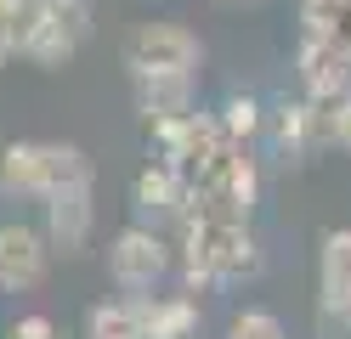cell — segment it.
<instances>
[{
	"instance_id": "2e32d148",
	"label": "cell",
	"mask_w": 351,
	"mask_h": 339,
	"mask_svg": "<svg viewBox=\"0 0 351 339\" xmlns=\"http://www.w3.org/2000/svg\"><path fill=\"white\" fill-rule=\"evenodd\" d=\"M255 130H261V108H255V97H232V102L221 108V136H227L232 147H244Z\"/></svg>"
},
{
	"instance_id": "52a82bcc",
	"label": "cell",
	"mask_w": 351,
	"mask_h": 339,
	"mask_svg": "<svg viewBox=\"0 0 351 339\" xmlns=\"http://www.w3.org/2000/svg\"><path fill=\"white\" fill-rule=\"evenodd\" d=\"M170 271V249L153 226H125V232L108 243V277H114L125 294L147 300V288H159Z\"/></svg>"
},
{
	"instance_id": "4fadbf2b",
	"label": "cell",
	"mask_w": 351,
	"mask_h": 339,
	"mask_svg": "<svg viewBox=\"0 0 351 339\" xmlns=\"http://www.w3.org/2000/svg\"><path fill=\"white\" fill-rule=\"evenodd\" d=\"M136 305V323H142V339H193L199 328V305L193 300H130Z\"/></svg>"
},
{
	"instance_id": "9a60e30c",
	"label": "cell",
	"mask_w": 351,
	"mask_h": 339,
	"mask_svg": "<svg viewBox=\"0 0 351 339\" xmlns=\"http://www.w3.org/2000/svg\"><path fill=\"white\" fill-rule=\"evenodd\" d=\"M91 339H142V323H136V305H97L91 323H85Z\"/></svg>"
},
{
	"instance_id": "277c9868",
	"label": "cell",
	"mask_w": 351,
	"mask_h": 339,
	"mask_svg": "<svg viewBox=\"0 0 351 339\" xmlns=\"http://www.w3.org/2000/svg\"><path fill=\"white\" fill-rule=\"evenodd\" d=\"M85 40H91V0H34L23 12L17 57H29L34 68H62Z\"/></svg>"
},
{
	"instance_id": "7a4b0ae2",
	"label": "cell",
	"mask_w": 351,
	"mask_h": 339,
	"mask_svg": "<svg viewBox=\"0 0 351 339\" xmlns=\"http://www.w3.org/2000/svg\"><path fill=\"white\" fill-rule=\"evenodd\" d=\"M261 271V249L244 221H193L187 226V283H244Z\"/></svg>"
},
{
	"instance_id": "3957f363",
	"label": "cell",
	"mask_w": 351,
	"mask_h": 339,
	"mask_svg": "<svg viewBox=\"0 0 351 339\" xmlns=\"http://www.w3.org/2000/svg\"><path fill=\"white\" fill-rule=\"evenodd\" d=\"M199 62H204V40L187 23L153 17V23H136L125 34L130 79H199Z\"/></svg>"
},
{
	"instance_id": "7402d4cb",
	"label": "cell",
	"mask_w": 351,
	"mask_h": 339,
	"mask_svg": "<svg viewBox=\"0 0 351 339\" xmlns=\"http://www.w3.org/2000/svg\"><path fill=\"white\" fill-rule=\"evenodd\" d=\"M6 57H17V23L0 17V62H6Z\"/></svg>"
},
{
	"instance_id": "9c48e42d",
	"label": "cell",
	"mask_w": 351,
	"mask_h": 339,
	"mask_svg": "<svg viewBox=\"0 0 351 339\" xmlns=\"http://www.w3.org/2000/svg\"><path fill=\"white\" fill-rule=\"evenodd\" d=\"M46 255H51L46 232H34V226H23V221H6L0 226V288L6 294L34 288L40 277H46Z\"/></svg>"
},
{
	"instance_id": "ffe728a7",
	"label": "cell",
	"mask_w": 351,
	"mask_h": 339,
	"mask_svg": "<svg viewBox=\"0 0 351 339\" xmlns=\"http://www.w3.org/2000/svg\"><path fill=\"white\" fill-rule=\"evenodd\" d=\"M6 339H57V328H51V316H23V323H12Z\"/></svg>"
},
{
	"instance_id": "d6986e66",
	"label": "cell",
	"mask_w": 351,
	"mask_h": 339,
	"mask_svg": "<svg viewBox=\"0 0 351 339\" xmlns=\"http://www.w3.org/2000/svg\"><path fill=\"white\" fill-rule=\"evenodd\" d=\"M335 17H340V0H306V23L323 34H335Z\"/></svg>"
},
{
	"instance_id": "5b68a950",
	"label": "cell",
	"mask_w": 351,
	"mask_h": 339,
	"mask_svg": "<svg viewBox=\"0 0 351 339\" xmlns=\"http://www.w3.org/2000/svg\"><path fill=\"white\" fill-rule=\"evenodd\" d=\"M187 187H193V203H199L204 221H250L255 198H261V175H255V158L227 142L204 170L187 175Z\"/></svg>"
},
{
	"instance_id": "8992f818",
	"label": "cell",
	"mask_w": 351,
	"mask_h": 339,
	"mask_svg": "<svg viewBox=\"0 0 351 339\" xmlns=\"http://www.w3.org/2000/svg\"><path fill=\"white\" fill-rule=\"evenodd\" d=\"M317 339H346L351 334V226L323 232L317 249Z\"/></svg>"
},
{
	"instance_id": "30bf717a",
	"label": "cell",
	"mask_w": 351,
	"mask_h": 339,
	"mask_svg": "<svg viewBox=\"0 0 351 339\" xmlns=\"http://www.w3.org/2000/svg\"><path fill=\"white\" fill-rule=\"evenodd\" d=\"M328 142V113L323 102H283L278 119H272V147L283 153V164H306L317 147Z\"/></svg>"
},
{
	"instance_id": "8fae6325",
	"label": "cell",
	"mask_w": 351,
	"mask_h": 339,
	"mask_svg": "<svg viewBox=\"0 0 351 339\" xmlns=\"http://www.w3.org/2000/svg\"><path fill=\"white\" fill-rule=\"evenodd\" d=\"M130 203H136V215L153 221V232H159V221H176L193 203V187H187V175L182 170H170V164H147L136 175V187H130Z\"/></svg>"
},
{
	"instance_id": "ac0fdd59",
	"label": "cell",
	"mask_w": 351,
	"mask_h": 339,
	"mask_svg": "<svg viewBox=\"0 0 351 339\" xmlns=\"http://www.w3.org/2000/svg\"><path fill=\"white\" fill-rule=\"evenodd\" d=\"M323 113H328V142H335L340 153H351V97L323 102Z\"/></svg>"
},
{
	"instance_id": "44dd1931",
	"label": "cell",
	"mask_w": 351,
	"mask_h": 339,
	"mask_svg": "<svg viewBox=\"0 0 351 339\" xmlns=\"http://www.w3.org/2000/svg\"><path fill=\"white\" fill-rule=\"evenodd\" d=\"M34 6V0H0V17L6 23H17V34H23V12Z\"/></svg>"
},
{
	"instance_id": "ba28073f",
	"label": "cell",
	"mask_w": 351,
	"mask_h": 339,
	"mask_svg": "<svg viewBox=\"0 0 351 339\" xmlns=\"http://www.w3.org/2000/svg\"><path fill=\"white\" fill-rule=\"evenodd\" d=\"M300 85L312 90V102L351 97V45L340 34L306 29V40H300Z\"/></svg>"
},
{
	"instance_id": "6da1fadb",
	"label": "cell",
	"mask_w": 351,
	"mask_h": 339,
	"mask_svg": "<svg viewBox=\"0 0 351 339\" xmlns=\"http://www.w3.org/2000/svg\"><path fill=\"white\" fill-rule=\"evenodd\" d=\"M91 181V158L74 142H12L0 153V192L6 198H57Z\"/></svg>"
},
{
	"instance_id": "603a6c76",
	"label": "cell",
	"mask_w": 351,
	"mask_h": 339,
	"mask_svg": "<svg viewBox=\"0 0 351 339\" xmlns=\"http://www.w3.org/2000/svg\"><path fill=\"white\" fill-rule=\"evenodd\" d=\"M232 6H261V0H232Z\"/></svg>"
},
{
	"instance_id": "7c38bea8",
	"label": "cell",
	"mask_w": 351,
	"mask_h": 339,
	"mask_svg": "<svg viewBox=\"0 0 351 339\" xmlns=\"http://www.w3.org/2000/svg\"><path fill=\"white\" fill-rule=\"evenodd\" d=\"M85 238H91V181L46 198V243L62 255H80Z\"/></svg>"
},
{
	"instance_id": "5bb4252c",
	"label": "cell",
	"mask_w": 351,
	"mask_h": 339,
	"mask_svg": "<svg viewBox=\"0 0 351 339\" xmlns=\"http://www.w3.org/2000/svg\"><path fill=\"white\" fill-rule=\"evenodd\" d=\"M136 108L153 125L187 119L193 113V79H136Z\"/></svg>"
},
{
	"instance_id": "e0dca14e",
	"label": "cell",
	"mask_w": 351,
	"mask_h": 339,
	"mask_svg": "<svg viewBox=\"0 0 351 339\" xmlns=\"http://www.w3.org/2000/svg\"><path fill=\"white\" fill-rule=\"evenodd\" d=\"M227 339H289V334H283V323H278L272 311H238L232 328H227Z\"/></svg>"
}]
</instances>
